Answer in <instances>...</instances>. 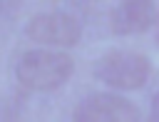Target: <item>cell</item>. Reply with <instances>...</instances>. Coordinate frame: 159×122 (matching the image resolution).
<instances>
[{
  "label": "cell",
  "mask_w": 159,
  "mask_h": 122,
  "mask_svg": "<svg viewBox=\"0 0 159 122\" xmlns=\"http://www.w3.org/2000/svg\"><path fill=\"white\" fill-rule=\"evenodd\" d=\"M75 70V62L67 52L55 50H27L15 62V77L25 90L50 92L62 87Z\"/></svg>",
  "instance_id": "cell-1"
},
{
  "label": "cell",
  "mask_w": 159,
  "mask_h": 122,
  "mask_svg": "<svg viewBox=\"0 0 159 122\" xmlns=\"http://www.w3.org/2000/svg\"><path fill=\"white\" fill-rule=\"evenodd\" d=\"M152 65L142 52L109 50L94 62V77L117 90H139L149 80Z\"/></svg>",
  "instance_id": "cell-2"
},
{
  "label": "cell",
  "mask_w": 159,
  "mask_h": 122,
  "mask_svg": "<svg viewBox=\"0 0 159 122\" xmlns=\"http://www.w3.org/2000/svg\"><path fill=\"white\" fill-rule=\"evenodd\" d=\"M25 35L50 47H72L82 37V25L70 12H40L25 25Z\"/></svg>",
  "instance_id": "cell-3"
},
{
  "label": "cell",
  "mask_w": 159,
  "mask_h": 122,
  "mask_svg": "<svg viewBox=\"0 0 159 122\" xmlns=\"http://www.w3.org/2000/svg\"><path fill=\"white\" fill-rule=\"evenodd\" d=\"M72 120L75 122H137L142 120V112L137 105H132L119 95L97 92L84 97L75 107Z\"/></svg>",
  "instance_id": "cell-4"
},
{
  "label": "cell",
  "mask_w": 159,
  "mask_h": 122,
  "mask_svg": "<svg viewBox=\"0 0 159 122\" xmlns=\"http://www.w3.org/2000/svg\"><path fill=\"white\" fill-rule=\"evenodd\" d=\"M157 20L154 0H119L112 10V32L114 35H139L149 30Z\"/></svg>",
  "instance_id": "cell-5"
},
{
  "label": "cell",
  "mask_w": 159,
  "mask_h": 122,
  "mask_svg": "<svg viewBox=\"0 0 159 122\" xmlns=\"http://www.w3.org/2000/svg\"><path fill=\"white\" fill-rule=\"evenodd\" d=\"M20 5H22V0H0V17H10V15H15Z\"/></svg>",
  "instance_id": "cell-6"
},
{
  "label": "cell",
  "mask_w": 159,
  "mask_h": 122,
  "mask_svg": "<svg viewBox=\"0 0 159 122\" xmlns=\"http://www.w3.org/2000/svg\"><path fill=\"white\" fill-rule=\"evenodd\" d=\"M0 120H15V110H12V105H10L7 100H2V97H0Z\"/></svg>",
  "instance_id": "cell-7"
},
{
  "label": "cell",
  "mask_w": 159,
  "mask_h": 122,
  "mask_svg": "<svg viewBox=\"0 0 159 122\" xmlns=\"http://www.w3.org/2000/svg\"><path fill=\"white\" fill-rule=\"evenodd\" d=\"M149 115H152L149 120H154V122H159V92H157V95L152 97V112H149Z\"/></svg>",
  "instance_id": "cell-8"
},
{
  "label": "cell",
  "mask_w": 159,
  "mask_h": 122,
  "mask_svg": "<svg viewBox=\"0 0 159 122\" xmlns=\"http://www.w3.org/2000/svg\"><path fill=\"white\" fill-rule=\"evenodd\" d=\"M154 27H157L154 35H157V45H159V12H157V20H154Z\"/></svg>",
  "instance_id": "cell-9"
}]
</instances>
